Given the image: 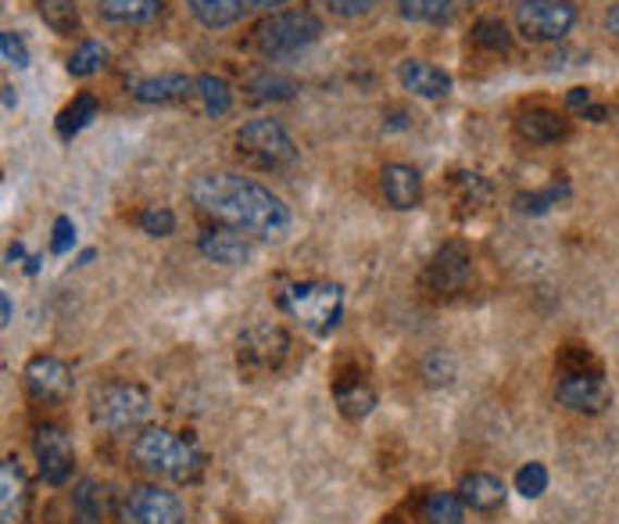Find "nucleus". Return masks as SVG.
<instances>
[{"label": "nucleus", "mask_w": 619, "mask_h": 524, "mask_svg": "<svg viewBox=\"0 0 619 524\" xmlns=\"http://www.w3.org/2000/svg\"><path fill=\"white\" fill-rule=\"evenodd\" d=\"M190 202L197 212L215 219L219 227H233L258 241H283L290 230V209L269 187L240 173H205L194 176Z\"/></svg>", "instance_id": "obj_1"}, {"label": "nucleus", "mask_w": 619, "mask_h": 524, "mask_svg": "<svg viewBox=\"0 0 619 524\" xmlns=\"http://www.w3.org/2000/svg\"><path fill=\"white\" fill-rule=\"evenodd\" d=\"M129 453L140 471L176 485H194L205 471V456L197 453V446H190L187 438H179L169 428H144L133 438Z\"/></svg>", "instance_id": "obj_2"}, {"label": "nucleus", "mask_w": 619, "mask_h": 524, "mask_svg": "<svg viewBox=\"0 0 619 524\" xmlns=\"http://www.w3.org/2000/svg\"><path fill=\"white\" fill-rule=\"evenodd\" d=\"M151 413V392L136 381H104L90 392V421L108 435H129L144 428Z\"/></svg>", "instance_id": "obj_3"}, {"label": "nucleus", "mask_w": 619, "mask_h": 524, "mask_svg": "<svg viewBox=\"0 0 619 524\" xmlns=\"http://www.w3.org/2000/svg\"><path fill=\"white\" fill-rule=\"evenodd\" d=\"M283 309H287L308 334L326 338L341 327L344 316V288L330 280H301L283 291Z\"/></svg>", "instance_id": "obj_4"}, {"label": "nucleus", "mask_w": 619, "mask_h": 524, "mask_svg": "<svg viewBox=\"0 0 619 524\" xmlns=\"http://www.w3.org/2000/svg\"><path fill=\"white\" fill-rule=\"evenodd\" d=\"M323 36V19L315 11H276V15L262 19L251 33L255 47L265 58H290L301 54L305 47H312Z\"/></svg>", "instance_id": "obj_5"}, {"label": "nucleus", "mask_w": 619, "mask_h": 524, "mask_svg": "<svg viewBox=\"0 0 619 524\" xmlns=\"http://www.w3.org/2000/svg\"><path fill=\"white\" fill-rule=\"evenodd\" d=\"M290 356V334L272 320H255L237 338V363L247 377L276 374Z\"/></svg>", "instance_id": "obj_6"}, {"label": "nucleus", "mask_w": 619, "mask_h": 524, "mask_svg": "<svg viewBox=\"0 0 619 524\" xmlns=\"http://www.w3.org/2000/svg\"><path fill=\"white\" fill-rule=\"evenodd\" d=\"M237 158L255 169H283L297 158V148L276 119H251L237 130Z\"/></svg>", "instance_id": "obj_7"}, {"label": "nucleus", "mask_w": 619, "mask_h": 524, "mask_svg": "<svg viewBox=\"0 0 619 524\" xmlns=\"http://www.w3.org/2000/svg\"><path fill=\"white\" fill-rule=\"evenodd\" d=\"M577 8L569 0H519L516 29L530 44H559L573 29Z\"/></svg>", "instance_id": "obj_8"}, {"label": "nucleus", "mask_w": 619, "mask_h": 524, "mask_svg": "<svg viewBox=\"0 0 619 524\" xmlns=\"http://www.w3.org/2000/svg\"><path fill=\"white\" fill-rule=\"evenodd\" d=\"M119 524H187V510L162 485H133L119 499Z\"/></svg>", "instance_id": "obj_9"}, {"label": "nucleus", "mask_w": 619, "mask_h": 524, "mask_svg": "<svg viewBox=\"0 0 619 524\" xmlns=\"http://www.w3.org/2000/svg\"><path fill=\"white\" fill-rule=\"evenodd\" d=\"M473 284V255L462 245V241H448L437 255L426 263L423 270V288L433 295H458Z\"/></svg>", "instance_id": "obj_10"}, {"label": "nucleus", "mask_w": 619, "mask_h": 524, "mask_svg": "<svg viewBox=\"0 0 619 524\" xmlns=\"http://www.w3.org/2000/svg\"><path fill=\"white\" fill-rule=\"evenodd\" d=\"M33 456L36 467H40V478L47 485H65L76 471V449H72V438L65 435V428L58 424H40L33 431Z\"/></svg>", "instance_id": "obj_11"}, {"label": "nucleus", "mask_w": 619, "mask_h": 524, "mask_svg": "<svg viewBox=\"0 0 619 524\" xmlns=\"http://www.w3.org/2000/svg\"><path fill=\"white\" fill-rule=\"evenodd\" d=\"M22 381L29 399L44 406H61L72 395V367L58 356H33L22 370Z\"/></svg>", "instance_id": "obj_12"}, {"label": "nucleus", "mask_w": 619, "mask_h": 524, "mask_svg": "<svg viewBox=\"0 0 619 524\" xmlns=\"http://www.w3.org/2000/svg\"><path fill=\"white\" fill-rule=\"evenodd\" d=\"M555 399L573 413L598 417V413H605V406H609L612 388L598 370H577V374H562L559 388H555Z\"/></svg>", "instance_id": "obj_13"}, {"label": "nucleus", "mask_w": 619, "mask_h": 524, "mask_svg": "<svg viewBox=\"0 0 619 524\" xmlns=\"http://www.w3.org/2000/svg\"><path fill=\"white\" fill-rule=\"evenodd\" d=\"M197 252H201L208 263H219V266H247L255 255V245L247 241V234H240V230L212 227L197 237Z\"/></svg>", "instance_id": "obj_14"}, {"label": "nucleus", "mask_w": 619, "mask_h": 524, "mask_svg": "<svg viewBox=\"0 0 619 524\" xmlns=\"http://www.w3.org/2000/svg\"><path fill=\"white\" fill-rule=\"evenodd\" d=\"M380 191L391 209L408 212L423 202V176H419V169H412V166L391 162V166H383V173H380Z\"/></svg>", "instance_id": "obj_15"}, {"label": "nucleus", "mask_w": 619, "mask_h": 524, "mask_svg": "<svg viewBox=\"0 0 619 524\" xmlns=\"http://www.w3.org/2000/svg\"><path fill=\"white\" fill-rule=\"evenodd\" d=\"M29 503V478L18 456H4L0 463V521L4 524H22Z\"/></svg>", "instance_id": "obj_16"}, {"label": "nucleus", "mask_w": 619, "mask_h": 524, "mask_svg": "<svg viewBox=\"0 0 619 524\" xmlns=\"http://www.w3.org/2000/svg\"><path fill=\"white\" fill-rule=\"evenodd\" d=\"M129 90L136 101L144 105H176V101H187L190 94H197V80L183 76V72H165V76L133 80Z\"/></svg>", "instance_id": "obj_17"}, {"label": "nucleus", "mask_w": 619, "mask_h": 524, "mask_svg": "<svg viewBox=\"0 0 619 524\" xmlns=\"http://www.w3.org/2000/svg\"><path fill=\"white\" fill-rule=\"evenodd\" d=\"M398 80L405 90H412L423 101H441V97L451 94V76L437 65L419 62V58H408V62L398 65Z\"/></svg>", "instance_id": "obj_18"}, {"label": "nucleus", "mask_w": 619, "mask_h": 524, "mask_svg": "<svg viewBox=\"0 0 619 524\" xmlns=\"http://www.w3.org/2000/svg\"><path fill=\"white\" fill-rule=\"evenodd\" d=\"M458 496H462L466 510H473V514H498L505 507V482L494 478V474H484V471H473L466 474L462 482H458Z\"/></svg>", "instance_id": "obj_19"}, {"label": "nucleus", "mask_w": 619, "mask_h": 524, "mask_svg": "<svg viewBox=\"0 0 619 524\" xmlns=\"http://www.w3.org/2000/svg\"><path fill=\"white\" fill-rule=\"evenodd\" d=\"M333 399H337L341 413L348 421H366L376 406V392L358 370H341L333 381Z\"/></svg>", "instance_id": "obj_20"}, {"label": "nucleus", "mask_w": 619, "mask_h": 524, "mask_svg": "<svg viewBox=\"0 0 619 524\" xmlns=\"http://www.w3.org/2000/svg\"><path fill=\"white\" fill-rule=\"evenodd\" d=\"M516 130L530 144H555L569 137V119L552 112V108H530L516 119Z\"/></svg>", "instance_id": "obj_21"}, {"label": "nucleus", "mask_w": 619, "mask_h": 524, "mask_svg": "<svg viewBox=\"0 0 619 524\" xmlns=\"http://www.w3.org/2000/svg\"><path fill=\"white\" fill-rule=\"evenodd\" d=\"M408 22H423V26H444L462 11L466 0H394Z\"/></svg>", "instance_id": "obj_22"}, {"label": "nucleus", "mask_w": 619, "mask_h": 524, "mask_svg": "<svg viewBox=\"0 0 619 524\" xmlns=\"http://www.w3.org/2000/svg\"><path fill=\"white\" fill-rule=\"evenodd\" d=\"M97 8L108 22H119V26H144V22L158 19L162 0H97Z\"/></svg>", "instance_id": "obj_23"}, {"label": "nucleus", "mask_w": 619, "mask_h": 524, "mask_svg": "<svg viewBox=\"0 0 619 524\" xmlns=\"http://www.w3.org/2000/svg\"><path fill=\"white\" fill-rule=\"evenodd\" d=\"M194 19L201 22L205 29H226L233 22H240L244 15V0H187Z\"/></svg>", "instance_id": "obj_24"}, {"label": "nucleus", "mask_w": 619, "mask_h": 524, "mask_svg": "<svg viewBox=\"0 0 619 524\" xmlns=\"http://www.w3.org/2000/svg\"><path fill=\"white\" fill-rule=\"evenodd\" d=\"M104 521V489L94 478H83L72 492V524H101Z\"/></svg>", "instance_id": "obj_25"}, {"label": "nucleus", "mask_w": 619, "mask_h": 524, "mask_svg": "<svg viewBox=\"0 0 619 524\" xmlns=\"http://www.w3.org/2000/svg\"><path fill=\"white\" fill-rule=\"evenodd\" d=\"M419 514H423L426 524H462L466 521V503L458 492H426L423 507H419Z\"/></svg>", "instance_id": "obj_26"}, {"label": "nucleus", "mask_w": 619, "mask_h": 524, "mask_svg": "<svg viewBox=\"0 0 619 524\" xmlns=\"http://www.w3.org/2000/svg\"><path fill=\"white\" fill-rule=\"evenodd\" d=\"M36 15L44 26L58 36H72L79 29V4L76 0H36Z\"/></svg>", "instance_id": "obj_27"}, {"label": "nucleus", "mask_w": 619, "mask_h": 524, "mask_svg": "<svg viewBox=\"0 0 619 524\" xmlns=\"http://www.w3.org/2000/svg\"><path fill=\"white\" fill-rule=\"evenodd\" d=\"M97 119V97L94 94H79L76 101L61 108L58 115V137L61 141H72L79 130H86Z\"/></svg>", "instance_id": "obj_28"}, {"label": "nucleus", "mask_w": 619, "mask_h": 524, "mask_svg": "<svg viewBox=\"0 0 619 524\" xmlns=\"http://www.w3.org/2000/svg\"><path fill=\"white\" fill-rule=\"evenodd\" d=\"M197 94H201V105L205 112L212 119H222L230 115L233 108V87L222 76H212V72H205V76H197Z\"/></svg>", "instance_id": "obj_29"}, {"label": "nucleus", "mask_w": 619, "mask_h": 524, "mask_svg": "<svg viewBox=\"0 0 619 524\" xmlns=\"http://www.w3.org/2000/svg\"><path fill=\"white\" fill-rule=\"evenodd\" d=\"M473 44L480 51H491V54H509L512 51V33L505 26L502 19L484 15L473 22Z\"/></svg>", "instance_id": "obj_30"}, {"label": "nucleus", "mask_w": 619, "mask_h": 524, "mask_svg": "<svg viewBox=\"0 0 619 524\" xmlns=\"http://www.w3.org/2000/svg\"><path fill=\"white\" fill-rule=\"evenodd\" d=\"M104 65H108V47L97 40H83L69 58V76L86 80V76H94V72H101Z\"/></svg>", "instance_id": "obj_31"}, {"label": "nucleus", "mask_w": 619, "mask_h": 524, "mask_svg": "<svg viewBox=\"0 0 619 524\" xmlns=\"http://www.w3.org/2000/svg\"><path fill=\"white\" fill-rule=\"evenodd\" d=\"M247 90H251L255 101H290L297 94V83L287 76H276V72H258L247 83Z\"/></svg>", "instance_id": "obj_32"}, {"label": "nucleus", "mask_w": 619, "mask_h": 524, "mask_svg": "<svg viewBox=\"0 0 619 524\" xmlns=\"http://www.w3.org/2000/svg\"><path fill=\"white\" fill-rule=\"evenodd\" d=\"M569 198V184L562 180V184H548L544 191H530V194H519L516 198V209L523 216H544L548 209H555L559 202Z\"/></svg>", "instance_id": "obj_33"}, {"label": "nucleus", "mask_w": 619, "mask_h": 524, "mask_svg": "<svg viewBox=\"0 0 619 524\" xmlns=\"http://www.w3.org/2000/svg\"><path fill=\"white\" fill-rule=\"evenodd\" d=\"M516 492L527 499H541L548 492V467H544V463H523V467L516 471Z\"/></svg>", "instance_id": "obj_34"}, {"label": "nucleus", "mask_w": 619, "mask_h": 524, "mask_svg": "<svg viewBox=\"0 0 619 524\" xmlns=\"http://www.w3.org/2000/svg\"><path fill=\"white\" fill-rule=\"evenodd\" d=\"M140 230L144 234H151V237H169L172 230H176V212L165 209V205H151V209H144L140 212Z\"/></svg>", "instance_id": "obj_35"}, {"label": "nucleus", "mask_w": 619, "mask_h": 524, "mask_svg": "<svg viewBox=\"0 0 619 524\" xmlns=\"http://www.w3.org/2000/svg\"><path fill=\"white\" fill-rule=\"evenodd\" d=\"M423 377L430 385H448L455 377V356L444 349H433L430 356L423 360Z\"/></svg>", "instance_id": "obj_36"}, {"label": "nucleus", "mask_w": 619, "mask_h": 524, "mask_svg": "<svg viewBox=\"0 0 619 524\" xmlns=\"http://www.w3.org/2000/svg\"><path fill=\"white\" fill-rule=\"evenodd\" d=\"M0 54H4L8 65L29 69V47H26V40H22L15 29H4V33H0Z\"/></svg>", "instance_id": "obj_37"}, {"label": "nucleus", "mask_w": 619, "mask_h": 524, "mask_svg": "<svg viewBox=\"0 0 619 524\" xmlns=\"http://www.w3.org/2000/svg\"><path fill=\"white\" fill-rule=\"evenodd\" d=\"M319 4L337 19H366L376 0H319Z\"/></svg>", "instance_id": "obj_38"}, {"label": "nucleus", "mask_w": 619, "mask_h": 524, "mask_svg": "<svg viewBox=\"0 0 619 524\" xmlns=\"http://www.w3.org/2000/svg\"><path fill=\"white\" fill-rule=\"evenodd\" d=\"M72 245H76V223L69 216H61L54 223V237H51V252L54 255H69Z\"/></svg>", "instance_id": "obj_39"}, {"label": "nucleus", "mask_w": 619, "mask_h": 524, "mask_svg": "<svg viewBox=\"0 0 619 524\" xmlns=\"http://www.w3.org/2000/svg\"><path fill=\"white\" fill-rule=\"evenodd\" d=\"M559 367H562V374L587 370V367H594V356H591L587 349H580V345H566L562 356H559Z\"/></svg>", "instance_id": "obj_40"}, {"label": "nucleus", "mask_w": 619, "mask_h": 524, "mask_svg": "<svg viewBox=\"0 0 619 524\" xmlns=\"http://www.w3.org/2000/svg\"><path fill=\"white\" fill-rule=\"evenodd\" d=\"M566 105L577 108V112H584V108L591 105V90L587 87H573V90L566 94Z\"/></svg>", "instance_id": "obj_41"}, {"label": "nucleus", "mask_w": 619, "mask_h": 524, "mask_svg": "<svg viewBox=\"0 0 619 524\" xmlns=\"http://www.w3.org/2000/svg\"><path fill=\"white\" fill-rule=\"evenodd\" d=\"M580 115L591 119V123H605V119H609V108H602V105H587Z\"/></svg>", "instance_id": "obj_42"}, {"label": "nucleus", "mask_w": 619, "mask_h": 524, "mask_svg": "<svg viewBox=\"0 0 619 524\" xmlns=\"http://www.w3.org/2000/svg\"><path fill=\"white\" fill-rule=\"evenodd\" d=\"M605 22H609V33L616 36V40H619V4H612V8H609V15H605Z\"/></svg>", "instance_id": "obj_43"}, {"label": "nucleus", "mask_w": 619, "mask_h": 524, "mask_svg": "<svg viewBox=\"0 0 619 524\" xmlns=\"http://www.w3.org/2000/svg\"><path fill=\"white\" fill-rule=\"evenodd\" d=\"M0 309H4V320H0V324H11V316H15V309H11V295H4V298H0Z\"/></svg>", "instance_id": "obj_44"}, {"label": "nucleus", "mask_w": 619, "mask_h": 524, "mask_svg": "<svg viewBox=\"0 0 619 524\" xmlns=\"http://www.w3.org/2000/svg\"><path fill=\"white\" fill-rule=\"evenodd\" d=\"M247 8H276V4H287V0H244Z\"/></svg>", "instance_id": "obj_45"}, {"label": "nucleus", "mask_w": 619, "mask_h": 524, "mask_svg": "<svg viewBox=\"0 0 619 524\" xmlns=\"http://www.w3.org/2000/svg\"><path fill=\"white\" fill-rule=\"evenodd\" d=\"M18 105V97H15V87H4V108H8V112H11V108H15Z\"/></svg>", "instance_id": "obj_46"}, {"label": "nucleus", "mask_w": 619, "mask_h": 524, "mask_svg": "<svg viewBox=\"0 0 619 524\" xmlns=\"http://www.w3.org/2000/svg\"><path fill=\"white\" fill-rule=\"evenodd\" d=\"M22 255H26V248H22V245H11V248H8V263H18Z\"/></svg>", "instance_id": "obj_47"}]
</instances>
